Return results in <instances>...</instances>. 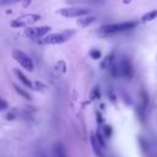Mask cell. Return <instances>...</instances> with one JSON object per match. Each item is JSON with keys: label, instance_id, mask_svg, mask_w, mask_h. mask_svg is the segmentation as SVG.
Instances as JSON below:
<instances>
[{"label": "cell", "instance_id": "1", "mask_svg": "<svg viewBox=\"0 0 157 157\" xmlns=\"http://www.w3.org/2000/svg\"><path fill=\"white\" fill-rule=\"evenodd\" d=\"M137 23L134 21H129V22H121V23H110V25H104L99 28V32L102 34H113V33H118V32H124L128 29H131L136 26Z\"/></svg>", "mask_w": 157, "mask_h": 157}, {"label": "cell", "instance_id": "2", "mask_svg": "<svg viewBox=\"0 0 157 157\" xmlns=\"http://www.w3.org/2000/svg\"><path fill=\"white\" fill-rule=\"evenodd\" d=\"M72 33H75V31H64L60 33H52V34H47L45 37H43L39 42L43 44H60L66 42Z\"/></svg>", "mask_w": 157, "mask_h": 157}, {"label": "cell", "instance_id": "3", "mask_svg": "<svg viewBox=\"0 0 157 157\" xmlns=\"http://www.w3.org/2000/svg\"><path fill=\"white\" fill-rule=\"evenodd\" d=\"M39 20H40V16H39L38 13H25V15H21L20 17L15 18V20L11 22V27L18 28V27L29 26V25L36 23V22L39 21Z\"/></svg>", "mask_w": 157, "mask_h": 157}, {"label": "cell", "instance_id": "4", "mask_svg": "<svg viewBox=\"0 0 157 157\" xmlns=\"http://www.w3.org/2000/svg\"><path fill=\"white\" fill-rule=\"evenodd\" d=\"M12 56H13V59H15L17 63H20V65H21L25 70H27V71H33V67H34L33 61H32V59H31L26 53H23L22 50L15 49V50L12 52Z\"/></svg>", "mask_w": 157, "mask_h": 157}, {"label": "cell", "instance_id": "5", "mask_svg": "<svg viewBox=\"0 0 157 157\" xmlns=\"http://www.w3.org/2000/svg\"><path fill=\"white\" fill-rule=\"evenodd\" d=\"M58 12L64 17H83L90 13V10L81 7H65L60 9Z\"/></svg>", "mask_w": 157, "mask_h": 157}, {"label": "cell", "instance_id": "6", "mask_svg": "<svg viewBox=\"0 0 157 157\" xmlns=\"http://www.w3.org/2000/svg\"><path fill=\"white\" fill-rule=\"evenodd\" d=\"M50 31L49 26H39V27H29L26 28L25 34L29 38H40V37H45Z\"/></svg>", "mask_w": 157, "mask_h": 157}, {"label": "cell", "instance_id": "7", "mask_svg": "<svg viewBox=\"0 0 157 157\" xmlns=\"http://www.w3.org/2000/svg\"><path fill=\"white\" fill-rule=\"evenodd\" d=\"M119 70H120V74L125 77H131L132 75V67H131V64L129 60L124 59L120 64H119Z\"/></svg>", "mask_w": 157, "mask_h": 157}, {"label": "cell", "instance_id": "8", "mask_svg": "<svg viewBox=\"0 0 157 157\" xmlns=\"http://www.w3.org/2000/svg\"><path fill=\"white\" fill-rule=\"evenodd\" d=\"M13 72L16 74V76H17V78L26 86V87H33V85H32V82L29 81V78L23 74V72H21L18 69H13Z\"/></svg>", "mask_w": 157, "mask_h": 157}, {"label": "cell", "instance_id": "9", "mask_svg": "<svg viewBox=\"0 0 157 157\" xmlns=\"http://www.w3.org/2000/svg\"><path fill=\"white\" fill-rule=\"evenodd\" d=\"M53 157H66V152L65 148L63 146V144L56 142L53 147Z\"/></svg>", "mask_w": 157, "mask_h": 157}, {"label": "cell", "instance_id": "10", "mask_svg": "<svg viewBox=\"0 0 157 157\" xmlns=\"http://www.w3.org/2000/svg\"><path fill=\"white\" fill-rule=\"evenodd\" d=\"M93 21H94V17H93V16H83L82 18L77 20V25H80L81 27H87V26L91 25Z\"/></svg>", "mask_w": 157, "mask_h": 157}, {"label": "cell", "instance_id": "11", "mask_svg": "<svg viewBox=\"0 0 157 157\" xmlns=\"http://www.w3.org/2000/svg\"><path fill=\"white\" fill-rule=\"evenodd\" d=\"M91 145H92V147H93V150H94V153L97 155V156H99V157H102V153H101V148H99V142H98V140H97V137H94L93 135L91 136Z\"/></svg>", "mask_w": 157, "mask_h": 157}, {"label": "cell", "instance_id": "12", "mask_svg": "<svg viewBox=\"0 0 157 157\" xmlns=\"http://www.w3.org/2000/svg\"><path fill=\"white\" fill-rule=\"evenodd\" d=\"M156 17H157V10H153V11H150V12L145 13L141 20H142L144 22H148V21H152V20L156 18Z\"/></svg>", "mask_w": 157, "mask_h": 157}, {"label": "cell", "instance_id": "13", "mask_svg": "<svg viewBox=\"0 0 157 157\" xmlns=\"http://www.w3.org/2000/svg\"><path fill=\"white\" fill-rule=\"evenodd\" d=\"M13 88H15V90L17 91V93H18L20 96H22L23 98H26V99H29V98H31V97H29V94H27V93H26V92H25L22 88H20L17 85H13Z\"/></svg>", "mask_w": 157, "mask_h": 157}, {"label": "cell", "instance_id": "14", "mask_svg": "<svg viewBox=\"0 0 157 157\" xmlns=\"http://www.w3.org/2000/svg\"><path fill=\"white\" fill-rule=\"evenodd\" d=\"M101 0H69L70 4H75V2H99Z\"/></svg>", "mask_w": 157, "mask_h": 157}, {"label": "cell", "instance_id": "15", "mask_svg": "<svg viewBox=\"0 0 157 157\" xmlns=\"http://www.w3.org/2000/svg\"><path fill=\"white\" fill-rule=\"evenodd\" d=\"M91 56L93 59H98V58H101V52L97 49H93V50H91Z\"/></svg>", "mask_w": 157, "mask_h": 157}, {"label": "cell", "instance_id": "16", "mask_svg": "<svg viewBox=\"0 0 157 157\" xmlns=\"http://www.w3.org/2000/svg\"><path fill=\"white\" fill-rule=\"evenodd\" d=\"M13 1H18V0H0V4H1V5H6V4L13 2Z\"/></svg>", "mask_w": 157, "mask_h": 157}, {"label": "cell", "instance_id": "17", "mask_svg": "<svg viewBox=\"0 0 157 157\" xmlns=\"http://www.w3.org/2000/svg\"><path fill=\"white\" fill-rule=\"evenodd\" d=\"M6 108V102H5V99H1V110H4Z\"/></svg>", "mask_w": 157, "mask_h": 157}, {"label": "cell", "instance_id": "18", "mask_svg": "<svg viewBox=\"0 0 157 157\" xmlns=\"http://www.w3.org/2000/svg\"><path fill=\"white\" fill-rule=\"evenodd\" d=\"M105 131H110V129H109V128H105ZM104 135H105V136H109L110 134H109V132H105Z\"/></svg>", "mask_w": 157, "mask_h": 157}]
</instances>
